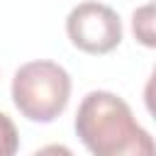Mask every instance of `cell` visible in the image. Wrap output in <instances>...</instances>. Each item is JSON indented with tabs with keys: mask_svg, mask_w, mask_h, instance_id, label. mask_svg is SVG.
I'll return each instance as SVG.
<instances>
[{
	"mask_svg": "<svg viewBox=\"0 0 156 156\" xmlns=\"http://www.w3.org/2000/svg\"><path fill=\"white\" fill-rule=\"evenodd\" d=\"M73 127L93 156H156V139L110 90H90L78 105Z\"/></svg>",
	"mask_w": 156,
	"mask_h": 156,
	"instance_id": "1",
	"label": "cell"
},
{
	"mask_svg": "<svg viewBox=\"0 0 156 156\" xmlns=\"http://www.w3.org/2000/svg\"><path fill=\"white\" fill-rule=\"evenodd\" d=\"M68 98L71 76L56 61L37 58L22 63L12 76V102L32 122H54L66 110Z\"/></svg>",
	"mask_w": 156,
	"mask_h": 156,
	"instance_id": "2",
	"label": "cell"
},
{
	"mask_svg": "<svg viewBox=\"0 0 156 156\" xmlns=\"http://www.w3.org/2000/svg\"><path fill=\"white\" fill-rule=\"evenodd\" d=\"M66 34L78 51L102 56V54H110L112 49L119 46L122 20L110 5L85 0V2H78L68 12Z\"/></svg>",
	"mask_w": 156,
	"mask_h": 156,
	"instance_id": "3",
	"label": "cell"
},
{
	"mask_svg": "<svg viewBox=\"0 0 156 156\" xmlns=\"http://www.w3.org/2000/svg\"><path fill=\"white\" fill-rule=\"evenodd\" d=\"M132 34L141 46L156 49V0L144 2L132 12Z\"/></svg>",
	"mask_w": 156,
	"mask_h": 156,
	"instance_id": "4",
	"label": "cell"
},
{
	"mask_svg": "<svg viewBox=\"0 0 156 156\" xmlns=\"http://www.w3.org/2000/svg\"><path fill=\"white\" fill-rule=\"evenodd\" d=\"M20 149V132L10 115L0 112V156H15Z\"/></svg>",
	"mask_w": 156,
	"mask_h": 156,
	"instance_id": "5",
	"label": "cell"
},
{
	"mask_svg": "<svg viewBox=\"0 0 156 156\" xmlns=\"http://www.w3.org/2000/svg\"><path fill=\"white\" fill-rule=\"evenodd\" d=\"M144 105H146V110L151 112V117L156 119V66H154L146 85H144Z\"/></svg>",
	"mask_w": 156,
	"mask_h": 156,
	"instance_id": "6",
	"label": "cell"
},
{
	"mask_svg": "<svg viewBox=\"0 0 156 156\" xmlns=\"http://www.w3.org/2000/svg\"><path fill=\"white\" fill-rule=\"evenodd\" d=\"M32 156H76V154L68 146H63V144H46V146L37 149Z\"/></svg>",
	"mask_w": 156,
	"mask_h": 156,
	"instance_id": "7",
	"label": "cell"
}]
</instances>
